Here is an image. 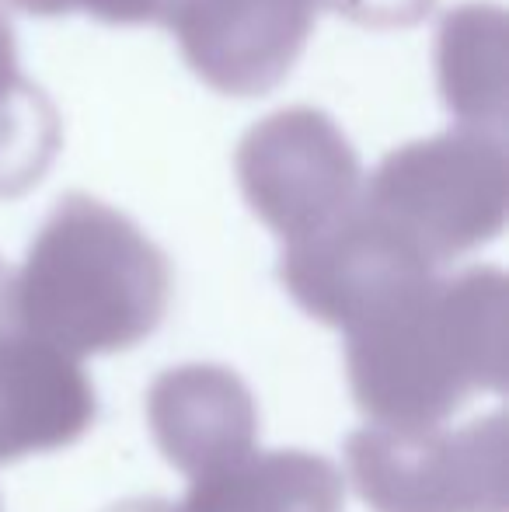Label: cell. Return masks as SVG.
<instances>
[{"label": "cell", "mask_w": 509, "mask_h": 512, "mask_svg": "<svg viewBox=\"0 0 509 512\" xmlns=\"http://www.w3.org/2000/svg\"><path fill=\"white\" fill-rule=\"evenodd\" d=\"M11 4L21 7V11H28V14H42V18L81 11V0H11Z\"/></svg>", "instance_id": "2e32d148"}, {"label": "cell", "mask_w": 509, "mask_h": 512, "mask_svg": "<svg viewBox=\"0 0 509 512\" xmlns=\"http://www.w3.org/2000/svg\"><path fill=\"white\" fill-rule=\"evenodd\" d=\"M346 485L332 460L307 450L248 453L196 478L171 512H342Z\"/></svg>", "instance_id": "30bf717a"}, {"label": "cell", "mask_w": 509, "mask_h": 512, "mask_svg": "<svg viewBox=\"0 0 509 512\" xmlns=\"http://www.w3.org/2000/svg\"><path fill=\"white\" fill-rule=\"evenodd\" d=\"M171 300L164 251L119 209L67 196L35 234L14 276V321L63 356L140 345Z\"/></svg>", "instance_id": "7a4b0ae2"}, {"label": "cell", "mask_w": 509, "mask_h": 512, "mask_svg": "<svg viewBox=\"0 0 509 512\" xmlns=\"http://www.w3.org/2000/svg\"><path fill=\"white\" fill-rule=\"evenodd\" d=\"M245 199L265 227L297 244L360 206L363 171L342 129L311 105L258 119L238 147Z\"/></svg>", "instance_id": "5b68a950"}, {"label": "cell", "mask_w": 509, "mask_h": 512, "mask_svg": "<svg viewBox=\"0 0 509 512\" xmlns=\"http://www.w3.org/2000/svg\"><path fill=\"white\" fill-rule=\"evenodd\" d=\"M279 279L307 314L353 335L426 290L436 265L360 203L321 234L290 244Z\"/></svg>", "instance_id": "8992f818"}, {"label": "cell", "mask_w": 509, "mask_h": 512, "mask_svg": "<svg viewBox=\"0 0 509 512\" xmlns=\"http://www.w3.org/2000/svg\"><path fill=\"white\" fill-rule=\"evenodd\" d=\"M109 512H171V506L164 502H154V499H143V502H123V506L109 509Z\"/></svg>", "instance_id": "ac0fdd59"}, {"label": "cell", "mask_w": 509, "mask_h": 512, "mask_svg": "<svg viewBox=\"0 0 509 512\" xmlns=\"http://www.w3.org/2000/svg\"><path fill=\"white\" fill-rule=\"evenodd\" d=\"M506 366L509 283L492 265L433 279L346 345L356 405L391 429L443 425L475 391H503Z\"/></svg>", "instance_id": "6da1fadb"}, {"label": "cell", "mask_w": 509, "mask_h": 512, "mask_svg": "<svg viewBox=\"0 0 509 512\" xmlns=\"http://www.w3.org/2000/svg\"><path fill=\"white\" fill-rule=\"evenodd\" d=\"M25 77L18 70V53H14V32L0 11V98H7L14 88H21Z\"/></svg>", "instance_id": "9a60e30c"}, {"label": "cell", "mask_w": 509, "mask_h": 512, "mask_svg": "<svg viewBox=\"0 0 509 512\" xmlns=\"http://www.w3.org/2000/svg\"><path fill=\"white\" fill-rule=\"evenodd\" d=\"M321 0H185L171 18L189 67L224 95H262L297 63Z\"/></svg>", "instance_id": "52a82bcc"}, {"label": "cell", "mask_w": 509, "mask_h": 512, "mask_svg": "<svg viewBox=\"0 0 509 512\" xmlns=\"http://www.w3.org/2000/svg\"><path fill=\"white\" fill-rule=\"evenodd\" d=\"M328 4L360 25H412L433 7V0H328Z\"/></svg>", "instance_id": "5bb4252c"}, {"label": "cell", "mask_w": 509, "mask_h": 512, "mask_svg": "<svg viewBox=\"0 0 509 512\" xmlns=\"http://www.w3.org/2000/svg\"><path fill=\"white\" fill-rule=\"evenodd\" d=\"M14 272L0 262V331L14 328Z\"/></svg>", "instance_id": "e0dca14e"}, {"label": "cell", "mask_w": 509, "mask_h": 512, "mask_svg": "<svg viewBox=\"0 0 509 512\" xmlns=\"http://www.w3.org/2000/svg\"><path fill=\"white\" fill-rule=\"evenodd\" d=\"M346 464L374 512H506L509 439L496 411L461 429L370 425L349 436Z\"/></svg>", "instance_id": "277c9868"}, {"label": "cell", "mask_w": 509, "mask_h": 512, "mask_svg": "<svg viewBox=\"0 0 509 512\" xmlns=\"http://www.w3.org/2000/svg\"><path fill=\"white\" fill-rule=\"evenodd\" d=\"M95 422L81 363L14 328L0 331V464L70 446Z\"/></svg>", "instance_id": "9c48e42d"}, {"label": "cell", "mask_w": 509, "mask_h": 512, "mask_svg": "<svg viewBox=\"0 0 509 512\" xmlns=\"http://www.w3.org/2000/svg\"><path fill=\"white\" fill-rule=\"evenodd\" d=\"M440 91L468 129L496 133L506 119V14L496 4H461L436 39Z\"/></svg>", "instance_id": "8fae6325"}, {"label": "cell", "mask_w": 509, "mask_h": 512, "mask_svg": "<svg viewBox=\"0 0 509 512\" xmlns=\"http://www.w3.org/2000/svg\"><path fill=\"white\" fill-rule=\"evenodd\" d=\"M182 4L185 0H81V11L112 25H147V21L171 25Z\"/></svg>", "instance_id": "4fadbf2b"}, {"label": "cell", "mask_w": 509, "mask_h": 512, "mask_svg": "<svg viewBox=\"0 0 509 512\" xmlns=\"http://www.w3.org/2000/svg\"><path fill=\"white\" fill-rule=\"evenodd\" d=\"M60 143V119L49 98L21 84L0 98V196H21L46 175Z\"/></svg>", "instance_id": "7c38bea8"}, {"label": "cell", "mask_w": 509, "mask_h": 512, "mask_svg": "<svg viewBox=\"0 0 509 512\" xmlns=\"http://www.w3.org/2000/svg\"><path fill=\"white\" fill-rule=\"evenodd\" d=\"M147 418L164 460L192 481L255 453L252 391L227 366L189 363L161 373L147 394Z\"/></svg>", "instance_id": "ba28073f"}, {"label": "cell", "mask_w": 509, "mask_h": 512, "mask_svg": "<svg viewBox=\"0 0 509 512\" xmlns=\"http://www.w3.org/2000/svg\"><path fill=\"white\" fill-rule=\"evenodd\" d=\"M360 203L440 265L503 230L506 147L496 133L468 126L405 143L384 157Z\"/></svg>", "instance_id": "3957f363"}]
</instances>
